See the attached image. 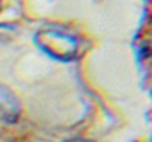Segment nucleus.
Returning a JSON list of instances; mask_svg holds the SVG:
<instances>
[{"label": "nucleus", "instance_id": "1", "mask_svg": "<svg viewBox=\"0 0 152 142\" xmlns=\"http://www.w3.org/2000/svg\"><path fill=\"white\" fill-rule=\"evenodd\" d=\"M38 48L58 62H74L80 57L82 41L62 29H41L34 36Z\"/></svg>", "mask_w": 152, "mask_h": 142}, {"label": "nucleus", "instance_id": "2", "mask_svg": "<svg viewBox=\"0 0 152 142\" xmlns=\"http://www.w3.org/2000/svg\"><path fill=\"white\" fill-rule=\"evenodd\" d=\"M19 101L5 86H0V122L14 123L19 116Z\"/></svg>", "mask_w": 152, "mask_h": 142}, {"label": "nucleus", "instance_id": "3", "mask_svg": "<svg viewBox=\"0 0 152 142\" xmlns=\"http://www.w3.org/2000/svg\"><path fill=\"white\" fill-rule=\"evenodd\" d=\"M72 142H87V141H72Z\"/></svg>", "mask_w": 152, "mask_h": 142}]
</instances>
